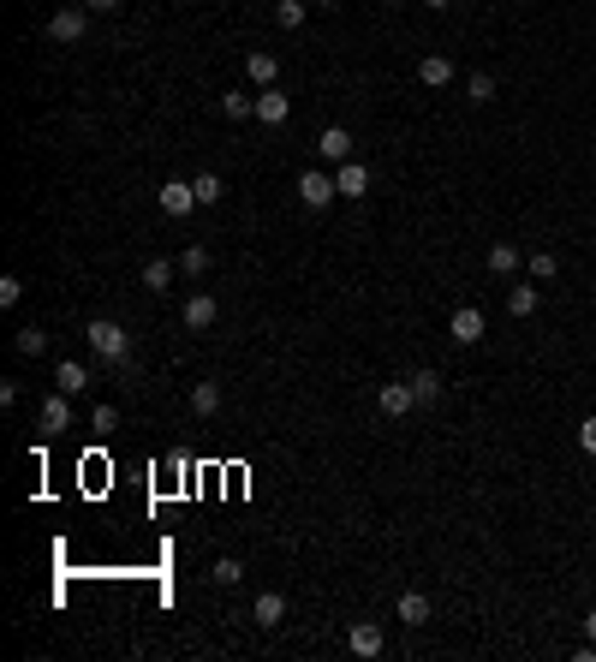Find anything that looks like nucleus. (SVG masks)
<instances>
[{"mask_svg":"<svg viewBox=\"0 0 596 662\" xmlns=\"http://www.w3.org/2000/svg\"><path fill=\"white\" fill-rule=\"evenodd\" d=\"M84 341H90V352H96L101 364H132V335L119 328V322H108V317H96V322H84Z\"/></svg>","mask_w":596,"mask_h":662,"instance_id":"obj_1","label":"nucleus"},{"mask_svg":"<svg viewBox=\"0 0 596 662\" xmlns=\"http://www.w3.org/2000/svg\"><path fill=\"white\" fill-rule=\"evenodd\" d=\"M334 198H340L334 174H322V167H310V174H298V203H304V209H328Z\"/></svg>","mask_w":596,"mask_h":662,"instance_id":"obj_2","label":"nucleus"},{"mask_svg":"<svg viewBox=\"0 0 596 662\" xmlns=\"http://www.w3.org/2000/svg\"><path fill=\"white\" fill-rule=\"evenodd\" d=\"M36 424H42V436H60V430H72V394H48V400L36 406Z\"/></svg>","mask_w":596,"mask_h":662,"instance_id":"obj_3","label":"nucleus"},{"mask_svg":"<svg viewBox=\"0 0 596 662\" xmlns=\"http://www.w3.org/2000/svg\"><path fill=\"white\" fill-rule=\"evenodd\" d=\"M84 30H90V6H66V12L48 19V36L54 42H84Z\"/></svg>","mask_w":596,"mask_h":662,"instance_id":"obj_4","label":"nucleus"},{"mask_svg":"<svg viewBox=\"0 0 596 662\" xmlns=\"http://www.w3.org/2000/svg\"><path fill=\"white\" fill-rule=\"evenodd\" d=\"M161 209H167V215H179V221L191 215V209H203V203H197V185H191V180H167V185H161Z\"/></svg>","mask_w":596,"mask_h":662,"instance_id":"obj_5","label":"nucleus"},{"mask_svg":"<svg viewBox=\"0 0 596 662\" xmlns=\"http://www.w3.org/2000/svg\"><path fill=\"white\" fill-rule=\"evenodd\" d=\"M447 335H454L459 346H477L483 341V311H477V304H459L454 317H447Z\"/></svg>","mask_w":596,"mask_h":662,"instance_id":"obj_6","label":"nucleus"},{"mask_svg":"<svg viewBox=\"0 0 596 662\" xmlns=\"http://www.w3.org/2000/svg\"><path fill=\"white\" fill-rule=\"evenodd\" d=\"M376 406H382V412H388V418H406V412H412V406H417V394H412V376H406V382H382Z\"/></svg>","mask_w":596,"mask_h":662,"instance_id":"obj_7","label":"nucleus"},{"mask_svg":"<svg viewBox=\"0 0 596 662\" xmlns=\"http://www.w3.org/2000/svg\"><path fill=\"white\" fill-rule=\"evenodd\" d=\"M334 185H340V198H370V167L364 161H340Z\"/></svg>","mask_w":596,"mask_h":662,"instance_id":"obj_8","label":"nucleus"},{"mask_svg":"<svg viewBox=\"0 0 596 662\" xmlns=\"http://www.w3.org/2000/svg\"><path fill=\"white\" fill-rule=\"evenodd\" d=\"M54 388H60V394H72V400H78L84 388H90V370H84L78 359H60V364H54Z\"/></svg>","mask_w":596,"mask_h":662,"instance_id":"obj_9","label":"nucleus"},{"mask_svg":"<svg viewBox=\"0 0 596 662\" xmlns=\"http://www.w3.org/2000/svg\"><path fill=\"white\" fill-rule=\"evenodd\" d=\"M251 621H257V626H269V633H275V626L286 621V597H280V591H262V597L251 602Z\"/></svg>","mask_w":596,"mask_h":662,"instance_id":"obj_10","label":"nucleus"},{"mask_svg":"<svg viewBox=\"0 0 596 662\" xmlns=\"http://www.w3.org/2000/svg\"><path fill=\"white\" fill-rule=\"evenodd\" d=\"M286 114H293V101L280 96L275 84H269V90H257V120H262V125H286Z\"/></svg>","mask_w":596,"mask_h":662,"instance_id":"obj_11","label":"nucleus"},{"mask_svg":"<svg viewBox=\"0 0 596 662\" xmlns=\"http://www.w3.org/2000/svg\"><path fill=\"white\" fill-rule=\"evenodd\" d=\"M346 644H352L358 657H382V626H376V621H352Z\"/></svg>","mask_w":596,"mask_h":662,"instance_id":"obj_12","label":"nucleus"},{"mask_svg":"<svg viewBox=\"0 0 596 662\" xmlns=\"http://www.w3.org/2000/svg\"><path fill=\"white\" fill-rule=\"evenodd\" d=\"M447 78H454V61H447V54H423V61H417V84L441 90Z\"/></svg>","mask_w":596,"mask_h":662,"instance_id":"obj_13","label":"nucleus"},{"mask_svg":"<svg viewBox=\"0 0 596 662\" xmlns=\"http://www.w3.org/2000/svg\"><path fill=\"white\" fill-rule=\"evenodd\" d=\"M322 161H352V132H346V125H328V132H322Z\"/></svg>","mask_w":596,"mask_h":662,"instance_id":"obj_14","label":"nucleus"},{"mask_svg":"<svg viewBox=\"0 0 596 662\" xmlns=\"http://www.w3.org/2000/svg\"><path fill=\"white\" fill-rule=\"evenodd\" d=\"M215 317H221V304L209 299V293H197V299H185V328H197V335H203V328H209Z\"/></svg>","mask_w":596,"mask_h":662,"instance_id":"obj_15","label":"nucleus"},{"mask_svg":"<svg viewBox=\"0 0 596 662\" xmlns=\"http://www.w3.org/2000/svg\"><path fill=\"white\" fill-rule=\"evenodd\" d=\"M245 72H251V84H257V90H269V84L280 78V61H275V54H269V48H257V54L245 61Z\"/></svg>","mask_w":596,"mask_h":662,"instance_id":"obj_16","label":"nucleus"},{"mask_svg":"<svg viewBox=\"0 0 596 662\" xmlns=\"http://www.w3.org/2000/svg\"><path fill=\"white\" fill-rule=\"evenodd\" d=\"M519 262H525V251H519L513 239H495V245H489V269H495V275H513Z\"/></svg>","mask_w":596,"mask_h":662,"instance_id":"obj_17","label":"nucleus"},{"mask_svg":"<svg viewBox=\"0 0 596 662\" xmlns=\"http://www.w3.org/2000/svg\"><path fill=\"white\" fill-rule=\"evenodd\" d=\"M173 269H179V262H167V257H149V262H143V287H149V293H167V281H173Z\"/></svg>","mask_w":596,"mask_h":662,"instance_id":"obj_18","label":"nucleus"},{"mask_svg":"<svg viewBox=\"0 0 596 662\" xmlns=\"http://www.w3.org/2000/svg\"><path fill=\"white\" fill-rule=\"evenodd\" d=\"M399 621L423 626V621H430V597H423V591H406V597H399Z\"/></svg>","mask_w":596,"mask_h":662,"instance_id":"obj_19","label":"nucleus"},{"mask_svg":"<svg viewBox=\"0 0 596 662\" xmlns=\"http://www.w3.org/2000/svg\"><path fill=\"white\" fill-rule=\"evenodd\" d=\"M465 101H471V108H489V101H495V78H489V72H471V78H465Z\"/></svg>","mask_w":596,"mask_h":662,"instance_id":"obj_20","label":"nucleus"},{"mask_svg":"<svg viewBox=\"0 0 596 662\" xmlns=\"http://www.w3.org/2000/svg\"><path fill=\"white\" fill-rule=\"evenodd\" d=\"M507 317H536V287H507Z\"/></svg>","mask_w":596,"mask_h":662,"instance_id":"obj_21","label":"nucleus"},{"mask_svg":"<svg viewBox=\"0 0 596 662\" xmlns=\"http://www.w3.org/2000/svg\"><path fill=\"white\" fill-rule=\"evenodd\" d=\"M412 394H417V406H436V400H441V376H436V370H417V376H412Z\"/></svg>","mask_w":596,"mask_h":662,"instance_id":"obj_22","label":"nucleus"},{"mask_svg":"<svg viewBox=\"0 0 596 662\" xmlns=\"http://www.w3.org/2000/svg\"><path fill=\"white\" fill-rule=\"evenodd\" d=\"M191 406H197L203 418H209V412H221V382H209V376H203L197 388H191Z\"/></svg>","mask_w":596,"mask_h":662,"instance_id":"obj_23","label":"nucleus"},{"mask_svg":"<svg viewBox=\"0 0 596 662\" xmlns=\"http://www.w3.org/2000/svg\"><path fill=\"white\" fill-rule=\"evenodd\" d=\"M191 185H197V203H203V209H215V203L227 198V185H221V174H197Z\"/></svg>","mask_w":596,"mask_h":662,"instance_id":"obj_24","label":"nucleus"},{"mask_svg":"<svg viewBox=\"0 0 596 662\" xmlns=\"http://www.w3.org/2000/svg\"><path fill=\"white\" fill-rule=\"evenodd\" d=\"M221 114H227V120H251V114H257V96H233V90H227V96H221Z\"/></svg>","mask_w":596,"mask_h":662,"instance_id":"obj_25","label":"nucleus"},{"mask_svg":"<svg viewBox=\"0 0 596 662\" xmlns=\"http://www.w3.org/2000/svg\"><path fill=\"white\" fill-rule=\"evenodd\" d=\"M179 275H209V251H203V245H185V251H179Z\"/></svg>","mask_w":596,"mask_h":662,"instance_id":"obj_26","label":"nucleus"},{"mask_svg":"<svg viewBox=\"0 0 596 662\" xmlns=\"http://www.w3.org/2000/svg\"><path fill=\"white\" fill-rule=\"evenodd\" d=\"M209 579H215V585H221V591H227V585H238V579H245V567H238V561H233V555H221V561H215V567H209Z\"/></svg>","mask_w":596,"mask_h":662,"instance_id":"obj_27","label":"nucleus"},{"mask_svg":"<svg viewBox=\"0 0 596 662\" xmlns=\"http://www.w3.org/2000/svg\"><path fill=\"white\" fill-rule=\"evenodd\" d=\"M531 275H536V281H555L560 257H555V251H531Z\"/></svg>","mask_w":596,"mask_h":662,"instance_id":"obj_28","label":"nucleus"},{"mask_svg":"<svg viewBox=\"0 0 596 662\" xmlns=\"http://www.w3.org/2000/svg\"><path fill=\"white\" fill-rule=\"evenodd\" d=\"M275 19H280V30H298L304 24V0H275Z\"/></svg>","mask_w":596,"mask_h":662,"instance_id":"obj_29","label":"nucleus"},{"mask_svg":"<svg viewBox=\"0 0 596 662\" xmlns=\"http://www.w3.org/2000/svg\"><path fill=\"white\" fill-rule=\"evenodd\" d=\"M24 352V359H36V352H48V335H42V328H19V341H12Z\"/></svg>","mask_w":596,"mask_h":662,"instance_id":"obj_30","label":"nucleus"},{"mask_svg":"<svg viewBox=\"0 0 596 662\" xmlns=\"http://www.w3.org/2000/svg\"><path fill=\"white\" fill-rule=\"evenodd\" d=\"M24 299V281L19 275H0V304H19Z\"/></svg>","mask_w":596,"mask_h":662,"instance_id":"obj_31","label":"nucleus"},{"mask_svg":"<svg viewBox=\"0 0 596 662\" xmlns=\"http://www.w3.org/2000/svg\"><path fill=\"white\" fill-rule=\"evenodd\" d=\"M578 448H584V454H596V412L578 424Z\"/></svg>","mask_w":596,"mask_h":662,"instance_id":"obj_32","label":"nucleus"},{"mask_svg":"<svg viewBox=\"0 0 596 662\" xmlns=\"http://www.w3.org/2000/svg\"><path fill=\"white\" fill-rule=\"evenodd\" d=\"M90 424H96V430H114L119 412H114V406H96V418H90Z\"/></svg>","mask_w":596,"mask_h":662,"instance_id":"obj_33","label":"nucleus"},{"mask_svg":"<svg viewBox=\"0 0 596 662\" xmlns=\"http://www.w3.org/2000/svg\"><path fill=\"white\" fill-rule=\"evenodd\" d=\"M90 12H119V0H84Z\"/></svg>","mask_w":596,"mask_h":662,"instance_id":"obj_34","label":"nucleus"},{"mask_svg":"<svg viewBox=\"0 0 596 662\" xmlns=\"http://www.w3.org/2000/svg\"><path fill=\"white\" fill-rule=\"evenodd\" d=\"M584 633H591V639H596V609H591V615H584Z\"/></svg>","mask_w":596,"mask_h":662,"instance_id":"obj_35","label":"nucleus"},{"mask_svg":"<svg viewBox=\"0 0 596 662\" xmlns=\"http://www.w3.org/2000/svg\"><path fill=\"white\" fill-rule=\"evenodd\" d=\"M423 6H430V12H441V6H454V0H423Z\"/></svg>","mask_w":596,"mask_h":662,"instance_id":"obj_36","label":"nucleus"},{"mask_svg":"<svg viewBox=\"0 0 596 662\" xmlns=\"http://www.w3.org/2000/svg\"><path fill=\"white\" fill-rule=\"evenodd\" d=\"M317 6H334V0H317Z\"/></svg>","mask_w":596,"mask_h":662,"instance_id":"obj_37","label":"nucleus"}]
</instances>
